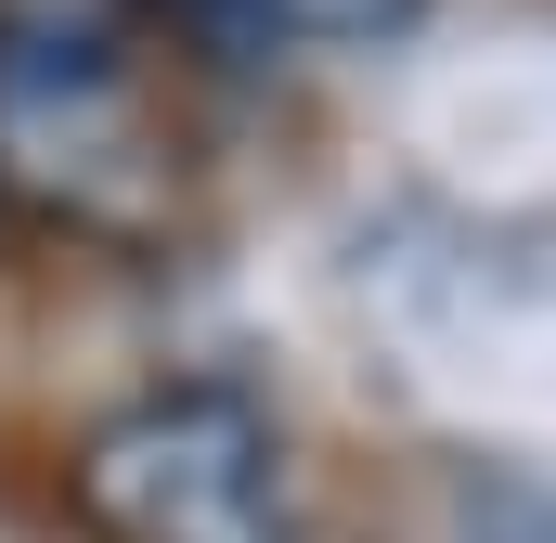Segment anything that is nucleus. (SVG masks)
I'll list each match as a JSON object with an SVG mask.
<instances>
[{
  "label": "nucleus",
  "instance_id": "f03ea898",
  "mask_svg": "<svg viewBox=\"0 0 556 543\" xmlns=\"http://www.w3.org/2000/svg\"><path fill=\"white\" fill-rule=\"evenodd\" d=\"M65 505L91 543H285V440L247 389H142L78 440Z\"/></svg>",
  "mask_w": 556,
  "mask_h": 543
},
{
  "label": "nucleus",
  "instance_id": "f257e3e1",
  "mask_svg": "<svg viewBox=\"0 0 556 543\" xmlns=\"http://www.w3.org/2000/svg\"><path fill=\"white\" fill-rule=\"evenodd\" d=\"M0 194L91 247H155L181 220V117L142 78V26L0 39Z\"/></svg>",
  "mask_w": 556,
  "mask_h": 543
},
{
  "label": "nucleus",
  "instance_id": "7ed1b4c3",
  "mask_svg": "<svg viewBox=\"0 0 556 543\" xmlns=\"http://www.w3.org/2000/svg\"><path fill=\"white\" fill-rule=\"evenodd\" d=\"M260 26H285V39H389V26H415L427 0H247Z\"/></svg>",
  "mask_w": 556,
  "mask_h": 543
}]
</instances>
